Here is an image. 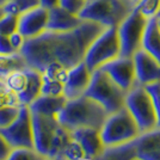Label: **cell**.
Instances as JSON below:
<instances>
[{
    "mask_svg": "<svg viewBox=\"0 0 160 160\" xmlns=\"http://www.w3.org/2000/svg\"><path fill=\"white\" fill-rule=\"evenodd\" d=\"M103 29L98 23L82 20L79 27L69 31L46 30L33 38L25 40L19 52L28 67L41 73L52 62H59L69 69L84 60L88 46Z\"/></svg>",
    "mask_w": 160,
    "mask_h": 160,
    "instance_id": "6da1fadb",
    "label": "cell"
},
{
    "mask_svg": "<svg viewBox=\"0 0 160 160\" xmlns=\"http://www.w3.org/2000/svg\"><path fill=\"white\" fill-rule=\"evenodd\" d=\"M55 117L69 132L78 128H96L100 130L107 120L108 112L99 103L82 94L74 99H67L65 107Z\"/></svg>",
    "mask_w": 160,
    "mask_h": 160,
    "instance_id": "7a4b0ae2",
    "label": "cell"
},
{
    "mask_svg": "<svg viewBox=\"0 0 160 160\" xmlns=\"http://www.w3.org/2000/svg\"><path fill=\"white\" fill-rule=\"evenodd\" d=\"M128 0H86L79 17L82 20H91L104 28L117 27L134 10Z\"/></svg>",
    "mask_w": 160,
    "mask_h": 160,
    "instance_id": "3957f363",
    "label": "cell"
},
{
    "mask_svg": "<svg viewBox=\"0 0 160 160\" xmlns=\"http://www.w3.org/2000/svg\"><path fill=\"white\" fill-rule=\"evenodd\" d=\"M140 134L136 122L126 107L109 113L100 128V138L105 147L120 146L132 142Z\"/></svg>",
    "mask_w": 160,
    "mask_h": 160,
    "instance_id": "277c9868",
    "label": "cell"
},
{
    "mask_svg": "<svg viewBox=\"0 0 160 160\" xmlns=\"http://www.w3.org/2000/svg\"><path fill=\"white\" fill-rule=\"evenodd\" d=\"M126 94L103 69L97 68L91 74V80L84 96L99 103L109 115L124 107Z\"/></svg>",
    "mask_w": 160,
    "mask_h": 160,
    "instance_id": "5b68a950",
    "label": "cell"
},
{
    "mask_svg": "<svg viewBox=\"0 0 160 160\" xmlns=\"http://www.w3.org/2000/svg\"><path fill=\"white\" fill-rule=\"evenodd\" d=\"M121 55L120 41L117 35V27L104 28L103 31L94 38L87 48L84 62L87 68L93 72L107 62Z\"/></svg>",
    "mask_w": 160,
    "mask_h": 160,
    "instance_id": "8992f818",
    "label": "cell"
},
{
    "mask_svg": "<svg viewBox=\"0 0 160 160\" xmlns=\"http://www.w3.org/2000/svg\"><path fill=\"white\" fill-rule=\"evenodd\" d=\"M124 107L133 116L141 134L157 128V117L152 98L145 86L136 84L130 91H128L124 98Z\"/></svg>",
    "mask_w": 160,
    "mask_h": 160,
    "instance_id": "52a82bcc",
    "label": "cell"
},
{
    "mask_svg": "<svg viewBox=\"0 0 160 160\" xmlns=\"http://www.w3.org/2000/svg\"><path fill=\"white\" fill-rule=\"evenodd\" d=\"M147 20L134 7V10L117 25L121 56L132 58L141 48V41L145 32Z\"/></svg>",
    "mask_w": 160,
    "mask_h": 160,
    "instance_id": "ba28073f",
    "label": "cell"
},
{
    "mask_svg": "<svg viewBox=\"0 0 160 160\" xmlns=\"http://www.w3.org/2000/svg\"><path fill=\"white\" fill-rule=\"evenodd\" d=\"M0 135L12 148H33L31 112L28 105H20L16 120L5 128H0Z\"/></svg>",
    "mask_w": 160,
    "mask_h": 160,
    "instance_id": "9c48e42d",
    "label": "cell"
},
{
    "mask_svg": "<svg viewBox=\"0 0 160 160\" xmlns=\"http://www.w3.org/2000/svg\"><path fill=\"white\" fill-rule=\"evenodd\" d=\"M33 133V148L47 157L55 132L60 123L54 116H44L40 113H31Z\"/></svg>",
    "mask_w": 160,
    "mask_h": 160,
    "instance_id": "30bf717a",
    "label": "cell"
},
{
    "mask_svg": "<svg viewBox=\"0 0 160 160\" xmlns=\"http://www.w3.org/2000/svg\"><path fill=\"white\" fill-rule=\"evenodd\" d=\"M118 86L127 93L136 85L133 58L118 56L100 67Z\"/></svg>",
    "mask_w": 160,
    "mask_h": 160,
    "instance_id": "8fae6325",
    "label": "cell"
},
{
    "mask_svg": "<svg viewBox=\"0 0 160 160\" xmlns=\"http://www.w3.org/2000/svg\"><path fill=\"white\" fill-rule=\"evenodd\" d=\"M136 84L148 85L160 80V63L152 55L140 48L133 56Z\"/></svg>",
    "mask_w": 160,
    "mask_h": 160,
    "instance_id": "7c38bea8",
    "label": "cell"
},
{
    "mask_svg": "<svg viewBox=\"0 0 160 160\" xmlns=\"http://www.w3.org/2000/svg\"><path fill=\"white\" fill-rule=\"evenodd\" d=\"M48 10L42 6L35 7L18 16V31L25 40H30L47 30Z\"/></svg>",
    "mask_w": 160,
    "mask_h": 160,
    "instance_id": "4fadbf2b",
    "label": "cell"
},
{
    "mask_svg": "<svg viewBox=\"0 0 160 160\" xmlns=\"http://www.w3.org/2000/svg\"><path fill=\"white\" fill-rule=\"evenodd\" d=\"M92 72L87 68L84 61L71 67L67 73V79L63 86V96L67 99H74L85 93L91 80Z\"/></svg>",
    "mask_w": 160,
    "mask_h": 160,
    "instance_id": "5bb4252c",
    "label": "cell"
},
{
    "mask_svg": "<svg viewBox=\"0 0 160 160\" xmlns=\"http://www.w3.org/2000/svg\"><path fill=\"white\" fill-rule=\"evenodd\" d=\"M72 139L79 143L85 152V160H92L104 151L100 130L96 128H78L72 130Z\"/></svg>",
    "mask_w": 160,
    "mask_h": 160,
    "instance_id": "9a60e30c",
    "label": "cell"
},
{
    "mask_svg": "<svg viewBox=\"0 0 160 160\" xmlns=\"http://www.w3.org/2000/svg\"><path fill=\"white\" fill-rule=\"evenodd\" d=\"M136 158L141 160H160V129L140 134L134 140Z\"/></svg>",
    "mask_w": 160,
    "mask_h": 160,
    "instance_id": "2e32d148",
    "label": "cell"
},
{
    "mask_svg": "<svg viewBox=\"0 0 160 160\" xmlns=\"http://www.w3.org/2000/svg\"><path fill=\"white\" fill-rule=\"evenodd\" d=\"M81 23H82V19L79 16L71 13L60 6L48 10L47 30L63 32V31L73 30L77 27H79Z\"/></svg>",
    "mask_w": 160,
    "mask_h": 160,
    "instance_id": "e0dca14e",
    "label": "cell"
},
{
    "mask_svg": "<svg viewBox=\"0 0 160 160\" xmlns=\"http://www.w3.org/2000/svg\"><path fill=\"white\" fill-rule=\"evenodd\" d=\"M67 98L62 96H43L41 94L36 99L31 102L28 107L31 113H40L44 116H56V113L65 107Z\"/></svg>",
    "mask_w": 160,
    "mask_h": 160,
    "instance_id": "ac0fdd59",
    "label": "cell"
},
{
    "mask_svg": "<svg viewBox=\"0 0 160 160\" xmlns=\"http://www.w3.org/2000/svg\"><path fill=\"white\" fill-rule=\"evenodd\" d=\"M141 48L160 63V30L157 18L147 20L141 41Z\"/></svg>",
    "mask_w": 160,
    "mask_h": 160,
    "instance_id": "d6986e66",
    "label": "cell"
},
{
    "mask_svg": "<svg viewBox=\"0 0 160 160\" xmlns=\"http://www.w3.org/2000/svg\"><path fill=\"white\" fill-rule=\"evenodd\" d=\"M25 73L28 77L27 86L23 92H20L18 96L20 105H29L31 102L41 96V87H42V73L37 69H33L30 67L25 68Z\"/></svg>",
    "mask_w": 160,
    "mask_h": 160,
    "instance_id": "ffe728a7",
    "label": "cell"
},
{
    "mask_svg": "<svg viewBox=\"0 0 160 160\" xmlns=\"http://www.w3.org/2000/svg\"><path fill=\"white\" fill-rule=\"evenodd\" d=\"M136 158L134 141L124 145L105 147L104 151L92 160H132Z\"/></svg>",
    "mask_w": 160,
    "mask_h": 160,
    "instance_id": "44dd1931",
    "label": "cell"
},
{
    "mask_svg": "<svg viewBox=\"0 0 160 160\" xmlns=\"http://www.w3.org/2000/svg\"><path fill=\"white\" fill-rule=\"evenodd\" d=\"M27 61L20 52L0 55V80L6 79L11 73L27 68Z\"/></svg>",
    "mask_w": 160,
    "mask_h": 160,
    "instance_id": "7402d4cb",
    "label": "cell"
},
{
    "mask_svg": "<svg viewBox=\"0 0 160 160\" xmlns=\"http://www.w3.org/2000/svg\"><path fill=\"white\" fill-rule=\"evenodd\" d=\"M72 140V133L63 128L62 126H59L56 132H55V135L53 138V141H52V145H50V149L48 152L47 158L52 160H56L59 157H60L63 149L66 148V146L69 143V141Z\"/></svg>",
    "mask_w": 160,
    "mask_h": 160,
    "instance_id": "603a6c76",
    "label": "cell"
},
{
    "mask_svg": "<svg viewBox=\"0 0 160 160\" xmlns=\"http://www.w3.org/2000/svg\"><path fill=\"white\" fill-rule=\"evenodd\" d=\"M38 6H41L40 0H10L2 6V10H4V13L13 14L18 17L24 12Z\"/></svg>",
    "mask_w": 160,
    "mask_h": 160,
    "instance_id": "cb8c5ba5",
    "label": "cell"
},
{
    "mask_svg": "<svg viewBox=\"0 0 160 160\" xmlns=\"http://www.w3.org/2000/svg\"><path fill=\"white\" fill-rule=\"evenodd\" d=\"M6 86L12 90L14 93L19 94L20 92L24 91V88L27 86L28 82V77L25 73V68L22 71H16L13 73H11L6 79L4 80Z\"/></svg>",
    "mask_w": 160,
    "mask_h": 160,
    "instance_id": "d4e9b609",
    "label": "cell"
},
{
    "mask_svg": "<svg viewBox=\"0 0 160 160\" xmlns=\"http://www.w3.org/2000/svg\"><path fill=\"white\" fill-rule=\"evenodd\" d=\"M63 86L65 84L48 78L42 74V87H41V94L43 96H62L63 94Z\"/></svg>",
    "mask_w": 160,
    "mask_h": 160,
    "instance_id": "484cf974",
    "label": "cell"
},
{
    "mask_svg": "<svg viewBox=\"0 0 160 160\" xmlns=\"http://www.w3.org/2000/svg\"><path fill=\"white\" fill-rule=\"evenodd\" d=\"M135 8L140 12L146 19L157 18L160 10V0H140Z\"/></svg>",
    "mask_w": 160,
    "mask_h": 160,
    "instance_id": "4316f807",
    "label": "cell"
},
{
    "mask_svg": "<svg viewBox=\"0 0 160 160\" xmlns=\"http://www.w3.org/2000/svg\"><path fill=\"white\" fill-rule=\"evenodd\" d=\"M47 157L38 153L35 148H13L6 160H46Z\"/></svg>",
    "mask_w": 160,
    "mask_h": 160,
    "instance_id": "83f0119b",
    "label": "cell"
},
{
    "mask_svg": "<svg viewBox=\"0 0 160 160\" xmlns=\"http://www.w3.org/2000/svg\"><path fill=\"white\" fill-rule=\"evenodd\" d=\"M56 160H85V152L79 143L72 139Z\"/></svg>",
    "mask_w": 160,
    "mask_h": 160,
    "instance_id": "f1b7e54d",
    "label": "cell"
},
{
    "mask_svg": "<svg viewBox=\"0 0 160 160\" xmlns=\"http://www.w3.org/2000/svg\"><path fill=\"white\" fill-rule=\"evenodd\" d=\"M67 73H68V68L61 65L59 62H52L49 63L44 69L42 74L46 75L48 78L54 80H58V81H61V82H66L67 79Z\"/></svg>",
    "mask_w": 160,
    "mask_h": 160,
    "instance_id": "f546056e",
    "label": "cell"
},
{
    "mask_svg": "<svg viewBox=\"0 0 160 160\" xmlns=\"http://www.w3.org/2000/svg\"><path fill=\"white\" fill-rule=\"evenodd\" d=\"M20 107L18 96L6 86L5 81L0 80V108Z\"/></svg>",
    "mask_w": 160,
    "mask_h": 160,
    "instance_id": "4dcf8cb0",
    "label": "cell"
},
{
    "mask_svg": "<svg viewBox=\"0 0 160 160\" xmlns=\"http://www.w3.org/2000/svg\"><path fill=\"white\" fill-rule=\"evenodd\" d=\"M145 88L152 98L154 112H155V117H157V128L160 129V80L145 85Z\"/></svg>",
    "mask_w": 160,
    "mask_h": 160,
    "instance_id": "1f68e13d",
    "label": "cell"
},
{
    "mask_svg": "<svg viewBox=\"0 0 160 160\" xmlns=\"http://www.w3.org/2000/svg\"><path fill=\"white\" fill-rule=\"evenodd\" d=\"M18 29V17L13 14L4 13L0 18V35L10 36Z\"/></svg>",
    "mask_w": 160,
    "mask_h": 160,
    "instance_id": "d6a6232c",
    "label": "cell"
},
{
    "mask_svg": "<svg viewBox=\"0 0 160 160\" xmlns=\"http://www.w3.org/2000/svg\"><path fill=\"white\" fill-rule=\"evenodd\" d=\"M19 113V107L0 108V128L10 126Z\"/></svg>",
    "mask_w": 160,
    "mask_h": 160,
    "instance_id": "836d02e7",
    "label": "cell"
},
{
    "mask_svg": "<svg viewBox=\"0 0 160 160\" xmlns=\"http://www.w3.org/2000/svg\"><path fill=\"white\" fill-rule=\"evenodd\" d=\"M85 2H86V0H60L59 6L65 8L66 11L71 12V13L79 16L85 6Z\"/></svg>",
    "mask_w": 160,
    "mask_h": 160,
    "instance_id": "e575fe53",
    "label": "cell"
},
{
    "mask_svg": "<svg viewBox=\"0 0 160 160\" xmlns=\"http://www.w3.org/2000/svg\"><path fill=\"white\" fill-rule=\"evenodd\" d=\"M8 40H10V43H11V46H12V48H13L16 52H19L20 49H22V47H23V44H24V42H25L24 36L18 30L14 31L13 33H11L8 36Z\"/></svg>",
    "mask_w": 160,
    "mask_h": 160,
    "instance_id": "d590c367",
    "label": "cell"
},
{
    "mask_svg": "<svg viewBox=\"0 0 160 160\" xmlns=\"http://www.w3.org/2000/svg\"><path fill=\"white\" fill-rule=\"evenodd\" d=\"M14 50L10 40H8V36L5 35H0V55H6V54H12L14 53Z\"/></svg>",
    "mask_w": 160,
    "mask_h": 160,
    "instance_id": "8d00e7d4",
    "label": "cell"
},
{
    "mask_svg": "<svg viewBox=\"0 0 160 160\" xmlns=\"http://www.w3.org/2000/svg\"><path fill=\"white\" fill-rule=\"evenodd\" d=\"M12 149L13 148L8 145V142L4 139V136L0 135V160H6L10 153L12 152Z\"/></svg>",
    "mask_w": 160,
    "mask_h": 160,
    "instance_id": "74e56055",
    "label": "cell"
},
{
    "mask_svg": "<svg viewBox=\"0 0 160 160\" xmlns=\"http://www.w3.org/2000/svg\"><path fill=\"white\" fill-rule=\"evenodd\" d=\"M59 1L60 0H40V5L47 10H50L53 7L59 6Z\"/></svg>",
    "mask_w": 160,
    "mask_h": 160,
    "instance_id": "f35d334b",
    "label": "cell"
},
{
    "mask_svg": "<svg viewBox=\"0 0 160 160\" xmlns=\"http://www.w3.org/2000/svg\"><path fill=\"white\" fill-rule=\"evenodd\" d=\"M10 0H0V7H2L6 2H8Z\"/></svg>",
    "mask_w": 160,
    "mask_h": 160,
    "instance_id": "ab89813d",
    "label": "cell"
},
{
    "mask_svg": "<svg viewBox=\"0 0 160 160\" xmlns=\"http://www.w3.org/2000/svg\"><path fill=\"white\" fill-rule=\"evenodd\" d=\"M128 1H130V2H132V4H133L134 6H136V4H138V2H139V1H140V0H128Z\"/></svg>",
    "mask_w": 160,
    "mask_h": 160,
    "instance_id": "60d3db41",
    "label": "cell"
},
{
    "mask_svg": "<svg viewBox=\"0 0 160 160\" xmlns=\"http://www.w3.org/2000/svg\"><path fill=\"white\" fill-rule=\"evenodd\" d=\"M4 16V10H2V7H0V18Z\"/></svg>",
    "mask_w": 160,
    "mask_h": 160,
    "instance_id": "b9f144b4",
    "label": "cell"
},
{
    "mask_svg": "<svg viewBox=\"0 0 160 160\" xmlns=\"http://www.w3.org/2000/svg\"><path fill=\"white\" fill-rule=\"evenodd\" d=\"M157 19H158V25H159V30H160V19L159 18H157Z\"/></svg>",
    "mask_w": 160,
    "mask_h": 160,
    "instance_id": "7bdbcfd3",
    "label": "cell"
},
{
    "mask_svg": "<svg viewBox=\"0 0 160 160\" xmlns=\"http://www.w3.org/2000/svg\"><path fill=\"white\" fill-rule=\"evenodd\" d=\"M157 18H159V19H160V10H159V12H158V16H157Z\"/></svg>",
    "mask_w": 160,
    "mask_h": 160,
    "instance_id": "ee69618b",
    "label": "cell"
},
{
    "mask_svg": "<svg viewBox=\"0 0 160 160\" xmlns=\"http://www.w3.org/2000/svg\"><path fill=\"white\" fill-rule=\"evenodd\" d=\"M132 160H141V159H139V158H134V159H132Z\"/></svg>",
    "mask_w": 160,
    "mask_h": 160,
    "instance_id": "f6af8a7d",
    "label": "cell"
}]
</instances>
